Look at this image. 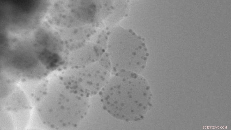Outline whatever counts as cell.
I'll return each mask as SVG.
<instances>
[{
	"instance_id": "2",
	"label": "cell",
	"mask_w": 231,
	"mask_h": 130,
	"mask_svg": "<svg viewBox=\"0 0 231 130\" xmlns=\"http://www.w3.org/2000/svg\"><path fill=\"white\" fill-rule=\"evenodd\" d=\"M111 37L110 53L116 74L127 72L138 74L142 72L148 53L141 38L131 30L122 28Z\"/></svg>"
},
{
	"instance_id": "5",
	"label": "cell",
	"mask_w": 231,
	"mask_h": 130,
	"mask_svg": "<svg viewBox=\"0 0 231 130\" xmlns=\"http://www.w3.org/2000/svg\"><path fill=\"white\" fill-rule=\"evenodd\" d=\"M223 127V128H224V127Z\"/></svg>"
},
{
	"instance_id": "4",
	"label": "cell",
	"mask_w": 231,
	"mask_h": 130,
	"mask_svg": "<svg viewBox=\"0 0 231 130\" xmlns=\"http://www.w3.org/2000/svg\"><path fill=\"white\" fill-rule=\"evenodd\" d=\"M40 56L42 62L50 67L56 65L60 61V58L57 54L48 51H44L41 54Z\"/></svg>"
},
{
	"instance_id": "6",
	"label": "cell",
	"mask_w": 231,
	"mask_h": 130,
	"mask_svg": "<svg viewBox=\"0 0 231 130\" xmlns=\"http://www.w3.org/2000/svg\"><path fill=\"white\" fill-rule=\"evenodd\" d=\"M205 127V128H206V127Z\"/></svg>"
},
{
	"instance_id": "7",
	"label": "cell",
	"mask_w": 231,
	"mask_h": 130,
	"mask_svg": "<svg viewBox=\"0 0 231 130\" xmlns=\"http://www.w3.org/2000/svg\"><path fill=\"white\" fill-rule=\"evenodd\" d=\"M219 127H218V128H219Z\"/></svg>"
},
{
	"instance_id": "3",
	"label": "cell",
	"mask_w": 231,
	"mask_h": 130,
	"mask_svg": "<svg viewBox=\"0 0 231 130\" xmlns=\"http://www.w3.org/2000/svg\"><path fill=\"white\" fill-rule=\"evenodd\" d=\"M110 65H94L79 69L72 79L79 88L86 95L95 93L107 81Z\"/></svg>"
},
{
	"instance_id": "1",
	"label": "cell",
	"mask_w": 231,
	"mask_h": 130,
	"mask_svg": "<svg viewBox=\"0 0 231 130\" xmlns=\"http://www.w3.org/2000/svg\"><path fill=\"white\" fill-rule=\"evenodd\" d=\"M101 93L105 109L113 116L123 120L142 119L151 105L150 86L144 77L136 73H116Z\"/></svg>"
}]
</instances>
